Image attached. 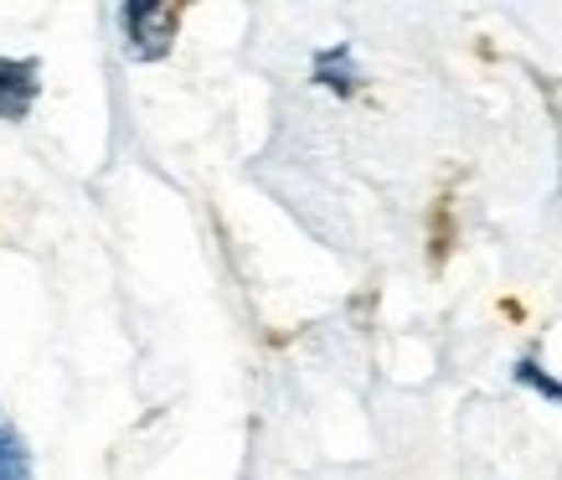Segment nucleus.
Returning <instances> with one entry per match:
<instances>
[{"instance_id":"f257e3e1","label":"nucleus","mask_w":562,"mask_h":480,"mask_svg":"<svg viewBox=\"0 0 562 480\" xmlns=\"http://www.w3.org/2000/svg\"><path fill=\"white\" fill-rule=\"evenodd\" d=\"M120 32H124V52H130L135 63H160V57H171V47H176L181 11L166 5V0H124Z\"/></svg>"},{"instance_id":"f03ea898","label":"nucleus","mask_w":562,"mask_h":480,"mask_svg":"<svg viewBox=\"0 0 562 480\" xmlns=\"http://www.w3.org/2000/svg\"><path fill=\"white\" fill-rule=\"evenodd\" d=\"M42 63L36 57H0V120L21 124L32 114L36 93H42Z\"/></svg>"},{"instance_id":"7ed1b4c3","label":"nucleus","mask_w":562,"mask_h":480,"mask_svg":"<svg viewBox=\"0 0 562 480\" xmlns=\"http://www.w3.org/2000/svg\"><path fill=\"white\" fill-rule=\"evenodd\" d=\"M315 83L325 88V93H336V99H351L367 78L357 72V57H351V47L346 42H336V47L315 52Z\"/></svg>"},{"instance_id":"20e7f679","label":"nucleus","mask_w":562,"mask_h":480,"mask_svg":"<svg viewBox=\"0 0 562 480\" xmlns=\"http://www.w3.org/2000/svg\"><path fill=\"white\" fill-rule=\"evenodd\" d=\"M0 480H36L32 476V449L21 439V429L0 413Z\"/></svg>"},{"instance_id":"39448f33","label":"nucleus","mask_w":562,"mask_h":480,"mask_svg":"<svg viewBox=\"0 0 562 480\" xmlns=\"http://www.w3.org/2000/svg\"><path fill=\"white\" fill-rule=\"evenodd\" d=\"M516 382H521V388H531L537 398H547V403H558V409H562V382L552 378V372H547V367H542L537 357H521V361H516Z\"/></svg>"}]
</instances>
